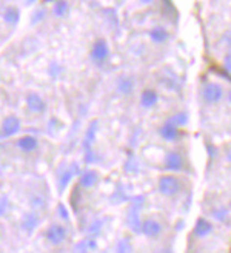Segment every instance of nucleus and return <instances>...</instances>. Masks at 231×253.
<instances>
[{
	"label": "nucleus",
	"instance_id": "1",
	"mask_svg": "<svg viewBox=\"0 0 231 253\" xmlns=\"http://www.w3.org/2000/svg\"><path fill=\"white\" fill-rule=\"evenodd\" d=\"M180 181L173 176V175H164L159 178V182H157V188L159 191L162 193L164 196L167 198H173L176 196L179 191H180Z\"/></svg>",
	"mask_w": 231,
	"mask_h": 253
},
{
	"label": "nucleus",
	"instance_id": "13",
	"mask_svg": "<svg viewBox=\"0 0 231 253\" xmlns=\"http://www.w3.org/2000/svg\"><path fill=\"white\" fill-rule=\"evenodd\" d=\"M99 181V175L97 171L94 170H86L85 173L82 175V178H80V185L85 187V188H91L97 184Z\"/></svg>",
	"mask_w": 231,
	"mask_h": 253
},
{
	"label": "nucleus",
	"instance_id": "32",
	"mask_svg": "<svg viewBox=\"0 0 231 253\" xmlns=\"http://www.w3.org/2000/svg\"><path fill=\"white\" fill-rule=\"evenodd\" d=\"M82 253H88V252H82Z\"/></svg>",
	"mask_w": 231,
	"mask_h": 253
},
{
	"label": "nucleus",
	"instance_id": "21",
	"mask_svg": "<svg viewBox=\"0 0 231 253\" xmlns=\"http://www.w3.org/2000/svg\"><path fill=\"white\" fill-rule=\"evenodd\" d=\"M133 79H129V77H124V79H120L119 80V91L122 94H129L133 91Z\"/></svg>",
	"mask_w": 231,
	"mask_h": 253
},
{
	"label": "nucleus",
	"instance_id": "3",
	"mask_svg": "<svg viewBox=\"0 0 231 253\" xmlns=\"http://www.w3.org/2000/svg\"><path fill=\"white\" fill-rule=\"evenodd\" d=\"M202 96H204V99L207 100L208 104H217L224 96V88L220 87L219 84L208 82L202 88Z\"/></svg>",
	"mask_w": 231,
	"mask_h": 253
},
{
	"label": "nucleus",
	"instance_id": "2",
	"mask_svg": "<svg viewBox=\"0 0 231 253\" xmlns=\"http://www.w3.org/2000/svg\"><path fill=\"white\" fill-rule=\"evenodd\" d=\"M46 241L49 242V244H53V246H60V244H63V242L66 241L68 238V231L63 226H60V224H53L51 227H49L46 230Z\"/></svg>",
	"mask_w": 231,
	"mask_h": 253
},
{
	"label": "nucleus",
	"instance_id": "5",
	"mask_svg": "<svg viewBox=\"0 0 231 253\" xmlns=\"http://www.w3.org/2000/svg\"><path fill=\"white\" fill-rule=\"evenodd\" d=\"M108 54H109V48H108L106 40L99 39L97 42L94 44L93 49H91V59L94 60L96 64H102V62H105V59L108 57Z\"/></svg>",
	"mask_w": 231,
	"mask_h": 253
},
{
	"label": "nucleus",
	"instance_id": "31",
	"mask_svg": "<svg viewBox=\"0 0 231 253\" xmlns=\"http://www.w3.org/2000/svg\"><path fill=\"white\" fill-rule=\"evenodd\" d=\"M228 161H230V162H231V151H230V153H228Z\"/></svg>",
	"mask_w": 231,
	"mask_h": 253
},
{
	"label": "nucleus",
	"instance_id": "18",
	"mask_svg": "<svg viewBox=\"0 0 231 253\" xmlns=\"http://www.w3.org/2000/svg\"><path fill=\"white\" fill-rule=\"evenodd\" d=\"M3 19L6 20V22L9 25H16L19 22V19H20V13H19V9L16 6H8L5 8V11H3Z\"/></svg>",
	"mask_w": 231,
	"mask_h": 253
},
{
	"label": "nucleus",
	"instance_id": "25",
	"mask_svg": "<svg viewBox=\"0 0 231 253\" xmlns=\"http://www.w3.org/2000/svg\"><path fill=\"white\" fill-rule=\"evenodd\" d=\"M213 216L217 219V221H225L227 216H228V210L225 207H219L217 210L213 211Z\"/></svg>",
	"mask_w": 231,
	"mask_h": 253
},
{
	"label": "nucleus",
	"instance_id": "20",
	"mask_svg": "<svg viewBox=\"0 0 231 253\" xmlns=\"http://www.w3.org/2000/svg\"><path fill=\"white\" fill-rule=\"evenodd\" d=\"M77 168H79V167L74 164V165H71V168L66 170L65 173L62 175V179H60V190H63V188L68 185V182L71 181V179H73V176L77 173Z\"/></svg>",
	"mask_w": 231,
	"mask_h": 253
},
{
	"label": "nucleus",
	"instance_id": "22",
	"mask_svg": "<svg viewBox=\"0 0 231 253\" xmlns=\"http://www.w3.org/2000/svg\"><path fill=\"white\" fill-rule=\"evenodd\" d=\"M116 253H133V246L129 239L119 241V244L116 246Z\"/></svg>",
	"mask_w": 231,
	"mask_h": 253
},
{
	"label": "nucleus",
	"instance_id": "27",
	"mask_svg": "<svg viewBox=\"0 0 231 253\" xmlns=\"http://www.w3.org/2000/svg\"><path fill=\"white\" fill-rule=\"evenodd\" d=\"M43 16H45V9H40V11H39V14H37V13L34 14V17H33V23L39 22V20L42 19Z\"/></svg>",
	"mask_w": 231,
	"mask_h": 253
},
{
	"label": "nucleus",
	"instance_id": "29",
	"mask_svg": "<svg viewBox=\"0 0 231 253\" xmlns=\"http://www.w3.org/2000/svg\"><path fill=\"white\" fill-rule=\"evenodd\" d=\"M157 253H174L171 249H162V250H159Z\"/></svg>",
	"mask_w": 231,
	"mask_h": 253
},
{
	"label": "nucleus",
	"instance_id": "4",
	"mask_svg": "<svg viewBox=\"0 0 231 253\" xmlns=\"http://www.w3.org/2000/svg\"><path fill=\"white\" fill-rule=\"evenodd\" d=\"M140 231H142V233H144L147 238L154 239V238H157V236L162 235L164 227H162V224H160V222H159L157 219H154V218H148V219H145V221L142 222V227H140Z\"/></svg>",
	"mask_w": 231,
	"mask_h": 253
},
{
	"label": "nucleus",
	"instance_id": "30",
	"mask_svg": "<svg viewBox=\"0 0 231 253\" xmlns=\"http://www.w3.org/2000/svg\"><path fill=\"white\" fill-rule=\"evenodd\" d=\"M228 100H230V102H231V91H230V93H228Z\"/></svg>",
	"mask_w": 231,
	"mask_h": 253
},
{
	"label": "nucleus",
	"instance_id": "28",
	"mask_svg": "<svg viewBox=\"0 0 231 253\" xmlns=\"http://www.w3.org/2000/svg\"><path fill=\"white\" fill-rule=\"evenodd\" d=\"M225 67H227V71L231 73V56H228V57L225 59Z\"/></svg>",
	"mask_w": 231,
	"mask_h": 253
},
{
	"label": "nucleus",
	"instance_id": "17",
	"mask_svg": "<svg viewBox=\"0 0 231 253\" xmlns=\"http://www.w3.org/2000/svg\"><path fill=\"white\" fill-rule=\"evenodd\" d=\"M37 224H39V216L36 213H28L23 216L22 227L25 231H28V233H31V231L37 227Z\"/></svg>",
	"mask_w": 231,
	"mask_h": 253
},
{
	"label": "nucleus",
	"instance_id": "8",
	"mask_svg": "<svg viewBox=\"0 0 231 253\" xmlns=\"http://www.w3.org/2000/svg\"><path fill=\"white\" fill-rule=\"evenodd\" d=\"M19 130H20V120L16 116H8L2 122V136L3 138L16 135Z\"/></svg>",
	"mask_w": 231,
	"mask_h": 253
},
{
	"label": "nucleus",
	"instance_id": "14",
	"mask_svg": "<svg viewBox=\"0 0 231 253\" xmlns=\"http://www.w3.org/2000/svg\"><path fill=\"white\" fill-rule=\"evenodd\" d=\"M180 135L179 128L173 127L169 122H167L162 128H160V136H162L165 140H169V142H173V140H176Z\"/></svg>",
	"mask_w": 231,
	"mask_h": 253
},
{
	"label": "nucleus",
	"instance_id": "6",
	"mask_svg": "<svg viewBox=\"0 0 231 253\" xmlns=\"http://www.w3.org/2000/svg\"><path fill=\"white\" fill-rule=\"evenodd\" d=\"M165 168L169 171H182L184 170V158L177 151H169L165 156Z\"/></svg>",
	"mask_w": 231,
	"mask_h": 253
},
{
	"label": "nucleus",
	"instance_id": "26",
	"mask_svg": "<svg viewBox=\"0 0 231 253\" xmlns=\"http://www.w3.org/2000/svg\"><path fill=\"white\" fill-rule=\"evenodd\" d=\"M59 215L63 218V221H69V215H68L66 207H65L63 204H60V206H59Z\"/></svg>",
	"mask_w": 231,
	"mask_h": 253
},
{
	"label": "nucleus",
	"instance_id": "19",
	"mask_svg": "<svg viewBox=\"0 0 231 253\" xmlns=\"http://www.w3.org/2000/svg\"><path fill=\"white\" fill-rule=\"evenodd\" d=\"M168 122L171 124L173 127H176V128L184 127V125L188 124V113H185V111H180V113L174 115L173 117H169Z\"/></svg>",
	"mask_w": 231,
	"mask_h": 253
},
{
	"label": "nucleus",
	"instance_id": "24",
	"mask_svg": "<svg viewBox=\"0 0 231 253\" xmlns=\"http://www.w3.org/2000/svg\"><path fill=\"white\" fill-rule=\"evenodd\" d=\"M100 230H102V221H99V219H96L91 226H89V229H88V233H89V236L91 238H94V236H97L99 233H100Z\"/></svg>",
	"mask_w": 231,
	"mask_h": 253
},
{
	"label": "nucleus",
	"instance_id": "11",
	"mask_svg": "<svg viewBox=\"0 0 231 253\" xmlns=\"http://www.w3.org/2000/svg\"><path fill=\"white\" fill-rule=\"evenodd\" d=\"M139 206H134V207H131L129 208V211H128V226L131 227V230L133 231H136V233H139L140 231V227H142V222L139 221Z\"/></svg>",
	"mask_w": 231,
	"mask_h": 253
},
{
	"label": "nucleus",
	"instance_id": "10",
	"mask_svg": "<svg viewBox=\"0 0 231 253\" xmlns=\"http://www.w3.org/2000/svg\"><path fill=\"white\" fill-rule=\"evenodd\" d=\"M97 128H99V122L97 120H93L91 124H89V128H88V131H86V136H85V148H86V153H88V161H93L91 159V144H93V140H94V138H96V131H97Z\"/></svg>",
	"mask_w": 231,
	"mask_h": 253
},
{
	"label": "nucleus",
	"instance_id": "9",
	"mask_svg": "<svg viewBox=\"0 0 231 253\" xmlns=\"http://www.w3.org/2000/svg\"><path fill=\"white\" fill-rule=\"evenodd\" d=\"M26 105H28L29 110L33 111V113H43L45 108H46L45 100L36 93H29L26 96Z\"/></svg>",
	"mask_w": 231,
	"mask_h": 253
},
{
	"label": "nucleus",
	"instance_id": "7",
	"mask_svg": "<svg viewBox=\"0 0 231 253\" xmlns=\"http://www.w3.org/2000/svg\"><path fill=\"white\" fill-rule=\"evenodd\" d=\"M213 233V224L210 222L207 218H197L196 224H194V235L197 238H205L208 235Z\"/></svg>",
	"mask_w": 231,
	"mask_h": 253
},
{
	"label": "nucleus",
	"instance_id": "12",
	"mask_svg": "<svg viewBox=\"0 0 231 253\" xmlns=\"http://www.w3.org/2000/svg\"><path fill=\"white\" fill-rule=\"evenodd\" d=\"M157 100H159V94L153 90H145L142 96H140V104H142V107H145V108L154 107L157 104Z\"/></svg>",
	"mask_w": 231,
	"mask_h": 253
},
{
	"label": "nucleus",
	"instance_id": "16",
	"mask_svg": "<svg viewBox=\"0 0 231 253\" xmlns=\"http://www.w3.org/2000/svg\"><path fill=\"white\" fill-rule=\"evenodd\" d=\"M168 37H169L168 31L162 26H154L151 31H149V39H151L153 42H156V44H164Z\"/></svg>",
	"mask_w": 231,
	"mask_h": 253
},
{
	"label": "nucleus",
	"instance_id": "23",
	"mask_svg": "<svg viewBox=\"0 0 231 253\" xmlns=\"http://www.w3.org/2000/svg\"><path fill=\"white\" fill-rule=\"evenodd\" d=\"M53 11H54V14L59 16V17L65 16V14L68 13V3H66V2H56L54 6H53Z\"/></svg>",
	"mask_w": 231,
	"mask_h": 253
},
{
	"label": "nucleus",
	"instance_id": "15",
	"mask_svg": "<svg viewBox=\"0 0 231 253\" xmlns=\"http://www.w3.org/2000/svg\"><path fill=\"white\" fill-rule=\"evenodd\" d=\"M17 147L20 150L26 151V153H29V151H34L37 148V139L33 136H23L17 140Z\"/></svg>",
	"mask_w": 231,
	"mask_h": 253
}]
</instances>
